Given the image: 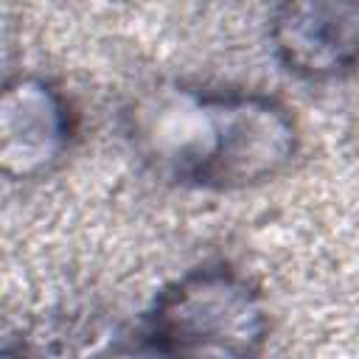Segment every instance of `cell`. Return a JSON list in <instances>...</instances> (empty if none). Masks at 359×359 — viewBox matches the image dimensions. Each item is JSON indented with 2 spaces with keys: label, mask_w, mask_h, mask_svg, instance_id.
I'll return each instance as SVG.
<instances>
[{
  "label": "cell",
  "mask_w": 359,
  "mask_h": 359,
  "mask_svg": "<svg viewBox=\"0 0 359 359\" xmlns=\"http://www.w3.org/2000/svg\"><path fill=\"white\" fill-rule=\"evenodd\" d=\"M269 42L289 73L339 79L359 67V0H278Z\"/></svg>",
  "instance_id": "3"
},
{
  "label": "cell",
  "mask_w": 359,
  "mask_h": 359,
  "mask_svg": "<svg viewBox=\"0 0 359 359\" xmlns=\"http://www.w3.org/2000/svg\"><path fill=\"white\" fill-rule=\"evenodd\" d=\"M137 157L160 177L238 191L278 177L297 154V123L278 98L250 90L160 84L126 112Z\"/></svg>",
  "instance_id": "1"
},
{
  "label": "cell",
  "mask_w": 359,
  "mask_h": 359,
  "mask_svg": "<svg viewBox=\"0 0 359 359\" xmlns=\"http://www.w3.org/2000/svg\"><path fill=\"white\" fill-rule=\"evenodd\" d=\"M266 331V309L252 280L230 264H205L154 294L135 337L146 353L241 359L261 353Z\"/></svg>",
  "instance_id": "2"
},
{
  "label": "cell",
  "mask_w": 359,
  "mask_h": 359,
  "mask_svg": "<svg viewBox=\"0 0 359 359\" xmlns=\"http://www.w3.org/2000/svg\"><path fill=\"white\" fill-rule=\"evenodd\" d=\"M67 98L39 76H17L0 98V165L6 177H39L59 163L73 137Z\"/></svg>",
  "instance_id": "4"
}]
</instances>
